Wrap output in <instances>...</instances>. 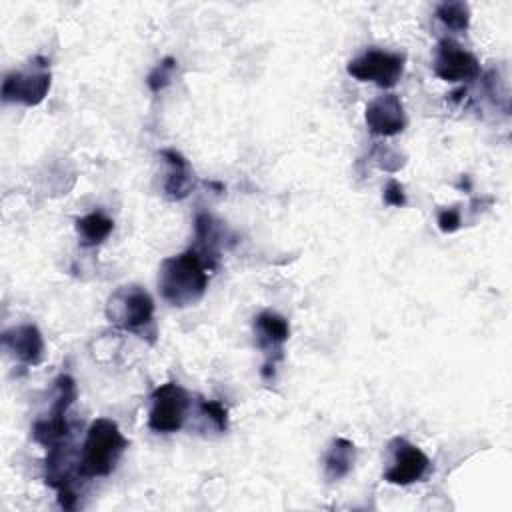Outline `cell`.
Instances as JSON below:
<instances>
[{"mask_svg":"<svg viewBox=\"0 0 512 512\" xmlns=\"http://www.w3.org/2000/svg\"><path fill=\"white\" fill-rule=\"evenodd\" d=\"M348 74L360 82H374L380 88H392L404 74V56L380 48H370L348 62Z\"/></svg>","mask_w":512,"mask_h":512,"instance_id":"8992f818","label":"cell"},{"mask_svg":"<svg viewBox=\"0 0 512 512\" xmlns=\"http://www.w3.org/2000/svg\"><path fill=\"white\" fill-rule=\"evenodd\" d=\"M176 64L178 62L174 58H164L162 62H158L154 66V70L148 74V86L152 92H160L162 88H166L172 82Z\"/></svg>","mask_w":512,"mask_h":512,"instance_id":"2e32d148","label":"cell"},{"mask_svg":"<svg viewBox=\"0 0 512 512\" xmlns=\"http://www.w3.org/2000/svg\"><path fill=\"white\" fill-rule=\"evenodd\" d=\"M50 66L42 56L32 58L24 68L10 72L2 82V100L24 106L40 104L50 90Z\"/></svg>","mask_w":512,"mask_h":512,"instance_id":"277c9868","label":"cell"},{"mask_svg":"<svg viewBox=\"0 0 512 512\" xmlns=\"http://www.w3.org/2000/svg\"><path fill=\"white\" fill-rule=\"evenodd\" d=\"M254 334H256V344L264 350L268 358L262 370V376L266 378L268 370L274 368L276 362L282 358V346L290 336V326L280 314L272 310H264L254 318Z\"/></svg>","mask_w":512,"mask_h":512,"instance_id":"9c48e42d","label":"cell"},{"mask_svg":"<svg viewBox=\"0 0 512 512\" xmlns=\"http://www.w3.org/2000/svg\"><path fill=\"white\" fill-rule=\"evenodd\" d=\"M160 156L168 164V172H166V180H164L166 196L170 200L186 198L194 188V174H192L188 160L172 148H164L160 152Z\"/></svg>","mask_w":512,"mask_h":512,"instance_id":"7c38bea8","label":"cell"},{"mask_svg":"<svg viewBox=\"0 0 512 512\" xmlns=\"http://www.w3.org/2000/svg\"><path fill=\"white\" fill-rule=\"evenodd\" d=\"M434 72L446 82H468L478 78L480 62L454 40H440L434 52Z\"/></svg>","mask_w":512,"mask_h":512,"instance_id":"52a82bcc","label":"cell"},{"mask_svg":"<svg viewBox=\"0 0 512 512\" xmlns=\"http://www.w3.org/2000/svg\"><path fill=\"white\" fill-rule=\"evenodd\" d=\"M354 462H356V446L350 440L338 436L332 440L330 448L326 450L324 474L328 480H340L354 468Z\"/></svg>","mask_w":512,"mask_h":512,"instance_id":"4fadbf2b","label":"cell"},{"mask_svg":"<svg viewBox=\"0 0 512 512\" xmlns=\"http://www.w3.org/2000/svg\"><path fill=\"white\" fill-rule=\"evenodd\" d=\"M208 270L210 266L194 248L170 256L160 264L158 290L162 298L176 308L192 306L208 288Z\"/></svg>","mask_w":512,"mask_h":512,"instance_id":"6da1fadb","label":"cell"},{"mask_svg":"<svg viewBox=\"0 0 512 512\" xmlns=\"http://www.w3.org/2000/svg\"><path fill=\"white\" fill-rule=\"evenodd\" d=\"M4 348L20 362L36 366L44 358V338L34 324H20L2 334Z\"/></svg>","mask_w":512,"mask_h":512,"instance_id":"8fae6325","label":"cell"},{"mask_svg":"<svg viewBox=\"0 0 512 512\" xmlns=\"http://www.w3.org/2000/svg\"><path fill=\"white\" fill-rule=\"evenodd\" d=\"M128 440L122 436L118 424L110 418H96L84 438L82 454L78 456V470L82 478H100L108 476L124 450Z\"/></svg>","mask_w":512,"mask_h":512,"instance_id":"7a4b0ae2","label":"cell"},{"mask_svg":"<svg viewBox=\"0 0 512 512\" xmlns=\"http://www.w3.org/2000/svg\"><path fill=\"white\" fill-rule=\"evenodd\" d=\"M190 396L178 382H166L152 392L148 426L158 434L178 432L188 416Z\"/></svg>","mask_w":512,"mask_h":512,"instance_id":"5b68a950","label":"cell"},{"mask_svg":"<svg viewBox=\"0 0 512 512\" xmlns=\"http://www.w3.org/2000/svg\"><path fill=\"white\" fill-rule=\"evenodd\" d=\"M368 130L376 136H396L406 128L404 104L396 94H382L366 106Z\"/></svg>","mask_w":512,"mask_h":512,"instance_id":"30bf717a","label":"cell"},{"mask_svg":"<svg viewBox=\"0 0 512 512\" xmlns=\"http://www.w3.org/2000/svg\"><path fill=\"white\" fill-rule=\"evenodd\" d=\"M114 228L112 218H108L104 212L96 210L76 220V232L82 246H96L104 242Z\"/></svg>","mask_w":512,"mask_h":512,"instance_id":"5bb4252c","label":"cell"},{"mask_svg":"<svg viewBox=\"0 0 512 512\" xmlns=\"http://www.w3.org/2000/svg\"><path fill=\"white\" fill-rule=\"evenodd\" d=\"M200 410L220 432H224L228 428V412H226V408L220 402H216V400H200Z\"/></svg>","mask_w":512,"mask_h":512,"instance_id":"e0dca14e","label":"cell"},{"mask_svg":"<svg viewBox=\"0 0 512 512\" xmlns=\"http://www.w3.org/2000/svg\"><path fill=\"white\" fill-rule=\"evenodd\" d=\"M384 202H386L388 206H396V208H400V206L406 204V194H404V188H402L400 182L390 180V182L386 184V188H384Z\"/></svg>","mask_w":512,"mask_h":512,"instance_id":"d6986e66","label":"cell"},{"mask_svg":"<svg viewBox=\"0 0 512 512\" xmlns=\"http://www.w3.org/2000/svg\"><path fill=\"white\" fill-rule=\"evenodd\" d=\"M106 318L120 330L146 336L154 330V300L138 284L118 286L106 302Z\"/></svg>","mask_w":512,"mask_h":512,"instance_id":"3957f363","label":"cell"},{"mask_svg":"<svg viewBox=\"0 0 512 512\" xmlns=\"http://www.w3.org/2000/svg\"><path fill=\"white\" fill-rule=\"evenodd\" d=\"M436 16L454 32H464L470 26V8L466 2H442L436 8Z\"/></svg>","mask_w":512,"mask_h":512,"instance_id":"9a60e30c","label":"cell"},{"mask_svg":"<svg viewBox=\"0 0 512 512\" xmlns=\"http://www.w3.org/2000/svg\"><path fill=\"white\" fill-rule=\"evenodd\" d=\"M392 464L384 472V480L398 486H408L426 476L430 470L428 456L404 438H394L392 444Z\"/></svg>","mask_w":512,"mask_h":512,"instance_id":"ba28073f","label":"cell"},{"mask_svg":"<svg viewBox=\"0 0 512 512\" xmlns=\"http://www.w3.org/2000/svg\"><path fill=\"white\" fill-rule=\"evenodd\" d=\"M462 224V218H460V210L458 208H442L438 212V228L446 234L450 232H456Z\"/></svg>","mask_w":512,"mask_h":512,"instance_id":"ac0fdd59","label":"cell"}]
</instances>
